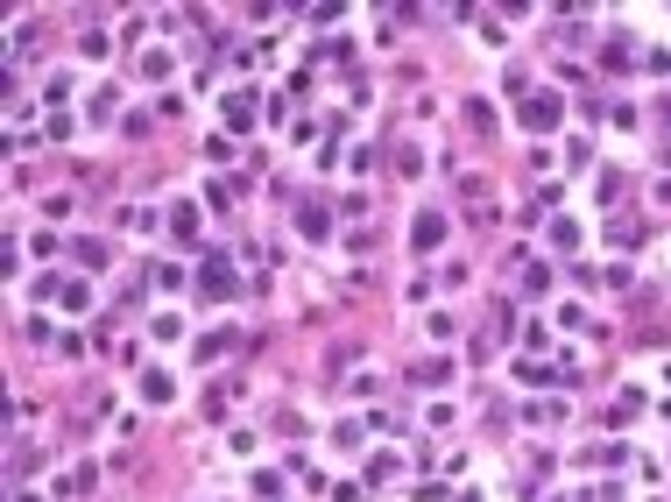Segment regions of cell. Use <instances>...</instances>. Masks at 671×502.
<instances>
[{
  "mask_svg": "<svg viewBox=\"0 0 671 502\" xmlns=\"http://www.w3.org/2000/svg\"><path fill=\"white\" fill-rule=\"evenodd\" d=\"M559 113H566V106L552 100V93H537V100H523V120H530V128H559Z\"/></svg>",
  "mask_w": 671,
  "mask_h": 502,
  "instance_id": "obj_1",
  "label": "cell"
},
{
  "mask_svg": "<svg viewBox=\"0 0 671 502\" xmlns=\"http://www.w3.org/2000/svg\"><path fill=\"white\" fill-rule=\"evenodd\" d=\"M205 298H233V269H226L219 255L205 262Z\"/></svg>",
  "mask_w": 671,
  "mask_h": 502,
  "instance_id": "obj_2",
  "label": "cell"
},
{
  "mask_svg": "<svg viewBox=\"0 0 671 502\" xmlns=\"http://www.w3.org/2000/svg\"><path fill=\"white\" fill-rule=\"evenodd\" d=\"M410 241H417V248H438V241H446V219H438V212H424V219H417V234H410Z\"/></svg>",
  "mask_w": 671,
  "mask_h": 502,
  "instance_id": "obj_3",
  "label": "cell"
},
{
  "mask_svg": "<svg viewBox=\"0 0 671 502\" xmlns=\"http://www.w3.org/2000/svg\"><path fill=\"white\" fill-rule=\"evenodd\" d=\"M226 120H233V128H248V120H255V100H248V93H233V100H226Z\"/></svg>",
  "mask_w": 671,
  "mask_h": 502,
  "instance_id": "obj_4",
  "label": "cell"
}]
</instances>
